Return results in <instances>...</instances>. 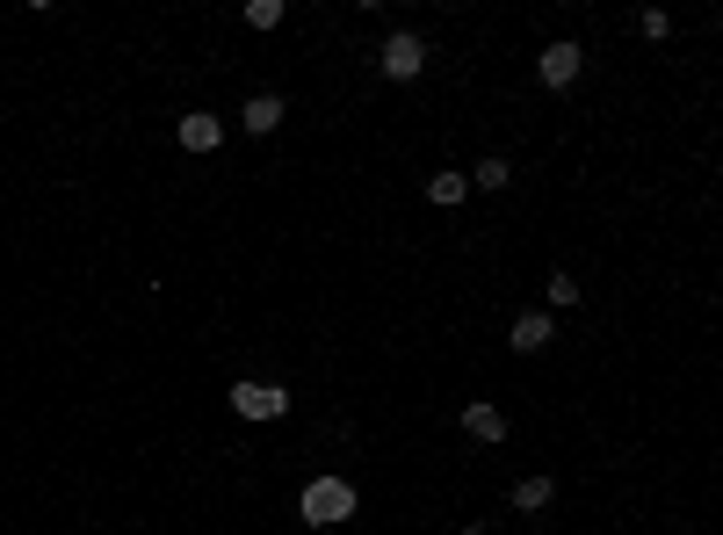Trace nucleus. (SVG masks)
<instances>
[{"label": "nucleus", "mask_w": 723, "mask_h": 535, "mask_svg": "<svg viewBox=\"0 0 723 535\" xmlns=\"http://www.w3.org/2000/svg\"><path fill=\"white\" fill-rule=\"evenodd\" d=\"M579 73H586V52H579V44H550V52L535 58V80H543V87H571Z\"/></svg>", "instance_id": "20e7f679"}, {"label": "nucleus", "mask_w": 723, "mask_h": 535, "mask_svg": "<svg viewBox=\"0 0 723 535\" xmlns=\"http://www.w3.org/2000/svg\"><path fill=\"white\" fill-rule=\"evenodd\" d=\"M224 405H232L240 420H254V427H268V420H282V413H290V391H282V383H246V377H240Z\"/></svg>", "instance_id": "f03ea898"}, {"label": "nucleus", "mask_w": 723, "mask_h": 535, "mask_svg": "<svg viewBox=\"0 0 723 535\" xmlns=\"http://www.w3.org/2000/svg\"><path fill=\"white\" fill-rule=\"evenodd\" d=\"M282 22V0H246V30H276Z\"/></svg>", "instance_id": "4468645a"}, {"label": "nucleus", "mask_w": 723, "mask_h": 535, "mask_svg": "<svg viewBox=\"0 0 723 535\" xmlns=\"http://www.w3.org/2000/svg\"><path fill=\"white\" fill-rule=\"evenodd\" d=\"M507 341H514V355H543V347L557 341V319H550V311H521Z\"/></svg>", "instance_id": "423d86ee"}, {"label": "nucleus", "mask_w": 723, "mask_h": 535, "mask_svg": "<svg viewBox=\"0 0 723 535\" xmlns=\"http://www.w3.org/2000/svg\"><path fill=\"white\" fill-rule=\"evenodd\" d=\"M276 123H282V94H254V102L240 109V131H246V138H268Z\"/></svg>", "instance_id": "0eeeda50"}, {"label": "nucleus", "mask_w": 723, "mask_h": 535, "mask_svg": "<svg viewBox=\"0 0 723 535\" xmlns=\"http://www.w3.org/2000/svg\"><path fill=\"white\" fill-rule=\"evenodd\" d=\"M550 500H557V478H550V470H535V478L514 484V514H543Z\"/></svg>", "instance_id": "1a4fd4ad"}, {"label": "nucleus", "mask_w": 723, "mask_h": 535, "mask_svg": "<svg viewBox=\"0 0 723 535\" xmlns=\"http://www.w3.org/2000/svg\"><path fill=\"white\" fill-rule=\"evenodd\" d=\"M464 535H485V528H464Z\"/></svg>", "instance_id": "2eb2a0df"}, {"label": "nucleus", "mask_w": 723, "mask_h": 535, "mask_svg": "<svg viewBox=\"0 0 723 535\" xmlns=\"http://www.w3.org/2000/svg\"><path fill=\"white\" fill-rule=\"evenodd\" d=\"M507 181H514V167H507L500 153H492V159H478V174H470V189H485V196H500Z\"/></svg>", "instance_id": "9b49d317"}, {"label": "nucleus", "mask_w": 723, "mask_h": 535, "mask_svg": "<svg viewBox=\"0 0 723 535\" xmlns=\"http://www.w3.org/2000/svg\"><path fill=\"white\" fill-rule=\"evenodd\" d=\"M377 73H383V80H420V73H427V44H420V30H391V36H383Z\"/></svg>", "instance_id": "7ed1b4c3"}, {"label": "nucleus", "mask_w": 723, "mask_h": 535, "mask_svg": "<svg viewBox=\"0 0 723 535\" xmlns=\"http://www.w3.org/2000/svg\"><path fill=\"white\" fill-rule=\"evenodd\" d=\"M174 138H181V153H218V145H224V123L203 116V109H189V116L174 123Z\"/></svg>", "instance_id": "39448f33"}, {"label": "nucleus", "mask_w": 723, "mask_h": 535, "mask_svg": "<svg viewBox=\"0 0 723 535\" xmlns=\"http://www.w3.org/2000/svg\"><path fill=\"white\" fill-rule=\"evenodd\" d=\"M355 506H362V492L347 478H311L304 492H297V514H304V528H341V521H355Z\"/></svg>", "instance_id": "f257e3e1"}, {"label": "nucleus", "mask_w": 723, "mask_h": 535, "mask_svg": "<svg viewBox=\"0 0 723 535\" xmlns=\"http://www.w3.org/2000/svg\"><path fill=\"white\" fill-rule=\"evenodd\" d=\"M470 196V174H427V203H442V210H456Z\"/></svg>", "instance_id": "9d476101"}, {"label": "nucleus", "mask_w": 723, "mask_h": 535, "mask_svg": "<svg viewBox=\"0 0 723 535\" xmlns=\"http://www.w3.org/2000/svg\"><path fill=\"white\" fill-rule=\"evenodd\" d=\"M637 36H644V44H666V36H672V15H666V8H644V15H637Z\"/></svg>", "instance_id": "ddd939ff"}, {"label": "nucleus", "mask_w": 723, "mask_h": 535, "mask_svg": "<svg viewBox=\"0 0 723 535\" xmlns=\"http://www.w3.org/2000/svg\"><path fill=\"white\" fill-rule=\"evenodd\" d=\"M464 434L470 442H507V413L478 398V405H464Z\"/></svg>", "instance_id": "6e6552de"}, {"label": "nucleus", "mask_w": 723, "mask_h": 535, "mask_svg": "<svg viewBox=\"0 0 723 535\" xmlns=\"http://www.w3.org/2000/svg\"><path fill=\"white\" fill-rule=\"evenodd\" d=\"M543 297H550V311H571V304H579V297H586V290H579V282H571V276H565V268H557V276H550V282H543Z\"/></svg>", "instance_id": "f8f14e48"}]
</instances>
